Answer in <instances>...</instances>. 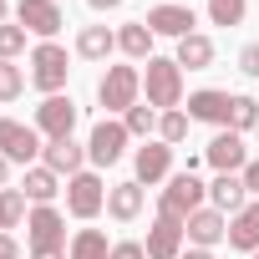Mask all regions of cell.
<instances>
[{
  "instance_id": "obj_19",
  "label": "cell",
  "mask_w": 259,
  "mask_h": 259,
  "mask_svg": "<svg viewBox=\"0 0 259 259\" xmlns=\"http://www.w3.org/2000/svg\"><path fill=\"white\" fill-rule=\"evenodd\" d=\"M208 203H213L219 213H239V208L249 203V188H244V178H239V173H219V178L208 183Z\"/></svg>"
},
{
  "instance_id": "obj_13",
  "label": "cell",
  "mask_w": 259,
  "mask_h": 259,
  "mask_svg": "<svg viewBox=\"0 0 259 259\" xmlns=\"http://www.w3.org/2000/svg\"><path fill=\"white\" fill-rule=\"evenodd\" d=\"M183 239H188V229H183V219H168V213H158L153 219V229H148V259H178L183 254Z\"/></svg>"
},
{
  "instance_id": "obj_25",
  "label": "cell",
  "mask_w": 259,
  "mask_h": 259,
  "mask_svg": "<svg viewBox=\"0 0 259 259\" xmlns=\"http://www.w3.org/2000/svg\"><path fill=\"white\" fill-rule=\"evenodd\" d=\"M107 254H112V244L102 229H76V239L66 244V259H107Z\"/></svg>"
},
{
  "instance_id": "obj_39",
  "label": "cell",
  "mask_w": 259,
  "mask_h": 259,
  "mask_svg": "<svg viewBox=\"0 0 259 259\" xmlns=\"http://www.w3.org/2000/svg\"><path fill=\"white\" fill-rule=\"evenodd\" d=\"M178 259H213V249H183Z\"/></svg>"
},
{
  "instance_id": "obj_11",
  "label": "cell",
  "mask_w": 259,
  "mask_h": 259,
  "mask_svg": "<svg viewBox=\"0 0 259 259\" xmlns=\"http://www.w3.org/2000/svg\"><path fill=\"white\" fill-rule=\"evenodd\" d=\"M193 6H178V0H163V6H153L148 11V31L153 36H173V41H183V36H193Z\"/></svg>"
},
{
  "instance_id": "obj_43",
  "label": "cell",
  "mask_w": 259,
  "mask_h": 259,
  "mask_svg": "<svg viewBox=\"0 0 259 259\" xmlns=\"http://www.w3.org/2000/svg\"><path fill=\"white\" fill-rule=\"evenodd\" d=\"M254 259H259V254H254Z\"/></svg>"
},
{
  "instance_id": "obj_15",
  "label": "cell",
  "mask_w": 259,
  "mask_h": 259,
  "mask_svg": "<svg viewBox=\"0 0 259 259\" xmlns=\"http://www.w3.org/2000/svg\"><path fill=\"white\" fill-rule=\"evenodd\" d=\"M133 168H138V183L153 188V183H163V178L173 173V148H168V143H143V148L133 153Z\"/></svg>"
},
{
  "instance_id": "obj_41",
  "label": "cell",
  "mask_w": 259,
  "mask_h": 259,
  "mask_svg": "<svg viewBox=\"0 0 259 259\" xmlns=\"http://www.w3.org/2000/svg\"><path fill=\"white\" fill-rule=\"evenodd\" d=\"M6 16H11V0H0V26H6Z\"/></svg>"
},
{
  "instance_id": "obj_16",
  "label": "cell",
  "mask_w": 259,
  "mask_h": 259,
  "mask_svg": "<svg viewBox=\"0 0 259 259\" xmlns=\"http://www.w3.org/2000/svg\"><path fill=\"white\" fill-rule=\"evenodd\" d=\"M41 163H46L56 178H61V173H66V178H76V173L87 168V148H81L76 138H56V143H46V148H41Z\"/></svg>"
},
{
  "instance_id": "obj_27",
  "label": "cell",
  "mask_w": 259,
  "mask_h": 259,
  "mask_svg": "<svg viewBox=\"0 0 259 259\" xmlns=\"http://www.w3.org/2000/svg\"><path fill=\"white\" fill-rule=\"evenodd\" d=\"M26 219V193L21 188H0V234H11Z\"/></svg>"
},
{
  "instance_id": "obj_34",
  "label": "cell",
  "mask_w": 259,
  "mask_h": 259,
  "mask_svg": "<svg viewBox=\"0 0 259 259\" xmlns=\"http://www.w3.org/2000/svg\"><path fill=\"white\" fill-rule=\"evenodd\" d=\"M239 71H244V76H259V41H249V46L239 51Z\"/></svg>"
},
{
  "instance_id": "obj_18",
  "label": "cell",
  "mask_w": 259,
  "mask_h": 259,
  "mask_svg": "<svg viewBox=\"0 0 259 259\" xmlns=\"http://www.w3.org/2000/svg\"><path fill=\"white\" fill-rule=\"evenodd\" d=\"M229 249L259 254V198H254V203H244V208L229 219Z\"/></svg>"
},
{
  "instance_id": "obj_40",
  "label": "cell",
  "mask_w": 259,
  "mask_h": 259,
  "mask_svg": "<svg viewBox=\"0 0 259 259\" xmlns=\"http://www.w3.org/2000/svg\"><path fill=\"white\" fill-rule=\"evenodd\" d=\"M6 178H11V158H0V188H6Z\"/></svg>"
},
{
  "instance_id": "obj_8",
  "label": "cell",
  "mask_w": 259,
  "mask_h": 259,
  "mask_svg": "<svg viewBox=\"0 0 259 259\" xmlns=\"http://www.w3.org/2000/svg\"><path fill=\"white\" fill-rule=\"evenodd\" d=\"M26 239H31V249H66V219L51 203H36L26 213Z\"/></svg>"
},
{
  "instance_id": "obj_14",
  "label": "cell",
  "mask_w": 259,
  "mask_h": 259,
  "mask_svg": "<svg viewBox=\"0 0 259 259\" xmlns=\"http://www.w3.org/2000/svg\"><path fill=\"white\" fill-rule=\"evenodd\" d=\"M188 117H193V122H213L219 133H224V127L234 122V97H229V92L203 87V92H193V97H188Z\"/></svg>"
},
{
  "instance_id": "obj_5",
  "label": "cell",
  "mask_w": 259,
  "mask_h": 259,
  "mask_svg": "<svg viewBox=\"0 0 259 259\" xmlns=\"http://www.w3.org/2000/svg\"><path fill=\"white\" fill-rule=\"evenodd\" d=\"M66 51L56 46V41H41L36 51H31V87L36 92H46V97H56L61 87H66Z\"/></svg>"
},
{
  "instance_id": "obj_9",
  "label": "cell",
  "mask_w": 259,
  "mask_h": 259,
  "mask_svg": "<svg viewBox=\"0 0 259 259\" xmlns=\"http://www.w3.org/2000/svg\"><path fill=\"white\" fill-rule=\"evenodd\" d=\"M122 153H127V127H122V122H107V117H102V122L92 127V138H87V158H92L97 168H112V163H117Z\"/></svg>"
},
{
  "instance_id": "obj_23",
  "label": "cell",
  "mask_w": 259,
  "mask_h": 259,
  "mask_svg": "<svg viewBox=\"0 0 259 259\" xmlns=\"http://www.w3.org/2000/svg\"><path fill=\"white\" fill-rule=\"evenodd\" d=\"M213 56H219V51H213V41H208L203 31H193V36H183V41H178V56H173V61H178V66H188V71H208V66H213Z\"/></svg>"
},
{
  "instance_id": "obj_31",
  "label": "cell",
  "mask_w": 259,
  "mask_h": 259,
  "mask_svg": "<svg viewBox=\"0 0 259 259\" xmlns=\"http://www.w3.org/2000/svg\"><path fill=\"white\" fill-rule=\"evenodd\" d=\"M229 127H234L239 138L254 133V127H259V102H254V97H234V122H229Z\"/></svg>"
},
{
  "instance_id": "obj_10",
  "label": "cell",
  "mask_w": 259,
  "mask_h": 259,
  "mask_svg": "<svg viewBox=\"0 0 259 259\" xmlns=\"http://www.w3.org/2000/svg\"><path fill=\"white\" fill-rule=\"evenodd\" d=\"M16 26H26L31 36L51 41V36L66 26V16H61V6H56V0H21V6H16Z\"/></svg>"
},
{
  "instance_id": "obj_1",
  "label": "cell",
  "mask_w": 259,
  "mask_h": 259,
  "mask_svg": "<svg viewBox=\"0 0 259 259\" xmlns=\"http://www.w3.org/2000/svg\"><path fill=\"white\" fill-rule=\"evenodd\" d=\"M143 92H148V107L158 112H173L183 102V66L173 56H153L148 71H143Z\"/></svg>"
},
{
  "instance_id": "obj_3",
  "label": "cell",
  "mask_w": 259,
  "mask_h": 259,
  "mask_svg": "<svg viewBox=\"0 0 259 259\" xmlns=\"http://www.w3.org/2000/svg\"><path fill=\"white\" fill-rule=\"evenodd\" d=\"M203 198H208V183H198V173H173L168 178V188H163V198H158V213H168V219H183L188 224V213H198L203 208Z\"/></svg>"
},
{
  "instance_id": "obj_30",
  "label": "cell",
  "mask_w": 259,
  "mask_h": 259,
  "mask_svg": "<svg viewBox=\"0 0 259 259\" xmlns=\"http://www.w3.org/2000/svg\"><path fill=\"white\" fill-rule=\"evenodd\" d=\"M249 11V0H208V21L213 26H239Z\"/></svg>"
},
{
  "instance_id": "obj_42",
  "label": "cell",
  "mask_w": 259,
  "mask_h": 259,
  "mask_svg": "<svg viewBox=\"0 0 259 259\" xmlns=\"http://www.w3.org/2000/svg\"><path fill=\"white\" fill-rule=\"evenodd\" d=\"M254 133H259V127H254Z\"/></svg>"
},
{
  "instance_id": "obj_33",
  "label": "cell",
  "mask_w": 259,
  "mask_h": 259,
  "mask_svg": "<svg viewBox=\"0 0 259 259\" xmlns=\"http://www.w3.org/2000/svg\"><path fill=\"white\" fill-rule=\"evenodd\" d=\"M107 259H148V249L138 244V239H122V244H112V254Z\"/></svg>"
},
{
  "instance_id": "obj_12",
  "label": "cell",
  "mask_w": 259,
  "mask_h": 259,
  "mask_svg": "<svg viewBox=\"0 0 259 259\" xmlns=\"http://www.w3.org/2000/svg\"><path fill=\"white\" fill-rule=\"evenodd\" d=\"M203 158H208V168H219V173H244V168H249V148H244V138L234 133V127H224V133L203 148Z\"/></svg>"
},
{
  "instance_id": "obj_26",
  "label": "cell",
  "mask_w": 259,
  "mask_h": 259,
  "mask_svg": "<svg viewBox=\"0 0 259 259\" xmlns=\"http://www.w3.org/2000/svg\"><path fill=\"white\" fill-rule=\"evenodd\" d=\"M158 117H163L158 107H148V102H138L133 112L122 117V127H127V138H148V133H158Z\"/></svg>"
},
{
  "instance_id": "obj_6",
  "label": "cell",
  "mask_w": 259,
  "mask_h": 259,
  "mask_svg": "<svg viewBox=\"0 0 259 259\" xmlns=\"http://www.w3.org/2000/svg\"><path fill=\"white\" fill-rule=\"evenodd\" d=\"M41 148H46V143H41L36 127H26V122H16V117H0V158L31 168V163L41 158Z\"/></svg>"
},
{
  "instance_id": "obj_28",
  "label": "cell",
  "mask_w": 259,
  "mask_h": 259,
  "mask_svg": "<svg viewBox=\"0 0 259 259\" xmlns=\"http://www.w3.org/2000/svg\"><path fill=\"white\" fill-rule=\"evenodd\" d=\"M188 122H193V117H188V112H178V107H173V112H163V117H158V143L178 148V143L188 138Z\"/></svg>"
},
{
  "instance_id": "obj_2",
  "label": "cell",
  "mask_w": 259,
  "mask_h": 259,
  "mask_svg": "<svg viewBox=\"0 0 259 259\" xmlns=\"http://www.w3.org/2000/svg\"><path fill=\"white\" fill-rule=\"evenodd\" d=\"M138 97H143V71L138 66H107L102 71V81H97V102L107 107V112H133L138 107Z\"/></svg>"
},
{
  "instance_id": "obj_20",
  "label": "cell",
  "mask_w": 259,
  "mask_h": 259,
  "mask_svg": "<svg viewBox=\"0 0 259 259\" xmlns=\"http://www.w3.org/2000/svg\"><path fill=\"white\" fill-rule=\"evenodd\" d=\"M107 213L117 219V224H133L138 213H143V183L133 178V183H112L107 188Z\"/></svg>"
},
{
  "instance_id": "obj_37",
  "label": "cell",
  "mask_w": 259,
  "mask_h": 259,
  "mask_svg": "<svg viewBox=\"0 0 259 259\" xmlns=\"http://www.w3.org/2000/svg\"><path fill=\"white\" fill-rule=\"evenodd\" d=\"M31 259H66V249H31Z\"/></svg>"
},
{
  "instance_id": "obj_29",
  "label": "cell",
  "mask_w": 259,
  "mask_h": 259,
  "mask_svg": "<svg viewBox=\"0 0 259 259\" xmlns=\"http://www.w3.org/2000/svg\"><path fill=\"white\" fill-rule=\"evenodd\" d=\"M21 92H26V71H21L16 61H0V107L16 102Z\"/></svg>"
},
{
  "instance_id": "obj_36",
  "label": "cell",
  "mask_w": 259,
  "mask_h": 259,
  "mask_svg": "<svg viewBox=\"0 0 259 259\" xmlns=\"http://www.w3.org/2000/svg\"><path fill=\"white\" fill-rule=\"evenodd\" d=\"M0 259H21V244L11 234H0Z\"/></svg>"
},
{
  "instance_id": "obj_24",
  "label": "cell",
  "mask_w": 259,
  "mask_h": 259,
  "mask_svg": "<svg viewBox=\"0 0 259 259\" xmlns=\"http://www.w3.org/2000/svg\"><path fill=\"white\" fill-rule=\"evenodd\" d=\"M21 193L31 198V203H51L56 193H61V178L41 163V168H26V183H21Z\"/></svg>"
},
{
  "instance_id": "obj_32",
  "label": "cell",
  "mask_w": 259,
  "mask_h": 259,
  "mask_svg": "<svg viewBox=\"0 0 259 259\" xmlns=\"http://www.w3.org/2000/svg\"><path fill=\"white\" fill-rule=\"evenodd\" d=\"M26 36H31L26 26H11V21L0 26V61H16V56L26 51Z\"/></svg>"
},
{
  "instance_id": "obj_7",
  "label": "cell",
  "mask_w": 259,
  "mask_h": 259,
  "mask_svg": "<svg viewBox=\"0 0 259 259\" xmlns=\"http://www.w3.org/2000/svg\"><path fill=\"white\" fill-rule=\"evenodd\" d=\"M31 127H36L46 143L71 138V127H76V102H71V97H61V92H56V97H46V102L36 107V122H31Z\"/></svg>"
},
{
  "instance_id": "obj_38",
  "label": "cell",
  "mask_w": 259,
  "mask_h": 259,
  "mask_svg": "<svg viewBox=\"0 0 259 259\" xmlns=\"http://www.w3.org/2000/svg\"><path fill=\"white\" fill-rule=\"evenodd\" d=\"M92 11H117V6H127V0H87Z\"/></svg>"
},
{
  "instance_id": "obj_22",
  "label": "cell",
  "mask_w": 259,
  "mask_h": 259,
  "mask_svg": "<svg viewBox=\"0 0 259 259\" xmlns=\"http://www.w3.org/2000/svg\"><path fill=\"white\" fill-rule=\"evenodd\" d=\"M117 51V31H107V26H81L76 31V56L81 61H107Z\"/></svg>"
},
{
  "instance_id": "obj_21",
  "label": "cell",
  "mask_w": 259,
  "mask_h": 259,
  "mask_svg": "<svg viewBox=\"0 0 259 259\" xmlns=\"http://www.w3.org/2000/svg\"><path fill=\"white\" fill-rule=\"evenodd\" d=\"M117 51H122L127 61H153V31H148V21L117 26Z\"/></svg>"
},
{
  "instance_id": "obj_35",
  "label": "cell",
  "mask_w": 259,
  "mask_h": 259,
  "mask_svg": "<svg viewBox=\"0 0 259 259\" xmlns=\"http://www.w3.org/2000/svg\"><path fill=\"white\" fill-rule=\"evenodd\" d=\"M239 178H244V188H249V193L259 198V158H249V168H244Z\"/></svg>"
},
{
  "instance_id": "obj_17",
  "label": "cell",
  "mask_w": 259,
  "mask_h": 259,
  "mask_svg": "<svg viewBox=\"0 0 259 259\" xmlns=\"http://www.w3.org/2000/svg\"><path fill=\"white\" fill-rule=\"evenodd\" d=\"M188 239H193V249H213V244H224L229 239V219L208 203V208H198V213H188Z\"/></svg>"
},
{
  "instance_id": "obj_4",
  "label": "cell",
  "mask_w": 259,
  "mask_h": 259,
  "mask_svg": "<svg viewBox=\"0 0 259 259\" xmlns=\"http://www.w3.org/2000/svg\"><path fill=\"white\" fill-rule=\"evenodd\" d=\"M102 208H107V183H102V173L81 168L76 178H66V213H71V219H97Z\"/></svg>"
}]
</instances>
